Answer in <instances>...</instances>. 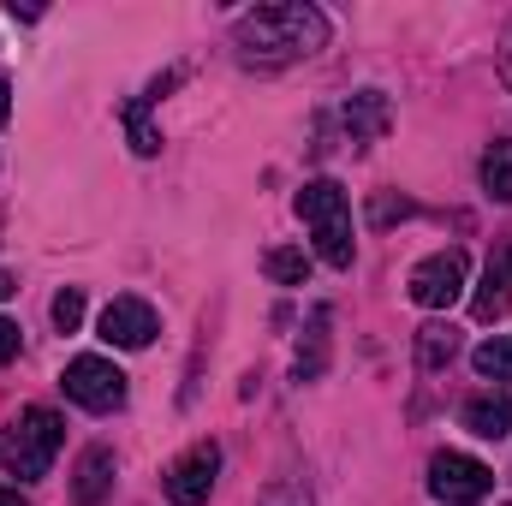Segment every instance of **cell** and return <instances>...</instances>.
Wrapping results in <instances>:
<instances>
[{
    "label": "cell",
    "mask_w": 512,
    "mask_h": 506,
    "mask_svg": "<svg viewBox=\"0 0 512 506\" xmlns=\"http://www.w3.org/2000/svg\"><path fill=\"white\" fill-rule=\"evenodd\" d=\"M471 370L483 381H512V334H495L471 352Z\"/></svg>",
    "instance_id": "e0dca14e"
},
{
    "label": "cell",
    "mask_w": 512,
    "mask_h": 506,
    "mask_svg": "<svg viewBox=\"0 0 512 506\" xmlns=\"http://www.w3.org/2000/svg\"><path fill=\"white\" fill-rule=\"evenodd\" d=\"M298 221L310 227L316 256L328 268H352V256H358V245H352V197H346L340 179H310L298 191Z\"/></svg>",
    "instance_id": "3957f363"
},
{
    "label": "cell",
    "mask_w": 512,
    "mask_h": 506,
    "mask_svg": "<svg viewBox=\"0 0 512 506\" xmlns=\"http://www.w3.org/2000/svg\"><path fill=\"white\" fill-rule=\"evenodd\" d=\"M233 48L245 66H292L328 48V18L304 0H280V6H256L233 24Z\"/></svg>",
    "instance_id": "6da1fadb"
},
{
    "label": "cell",
    "mask_w": 512,
    "mask_h": 506,
    "mask_svg": "<svg viewBox=\"0 0 512 506\" xmlns=\"http://www.w3.org/2000/svg\"><path fill=\"white\" fill-rule=\"evenodd\" d=\"M459 423H465L477 441H501V435H512V393H477V399H465Z\"/></svg>",
    "instance_id": "8fae6325"
},
{
    "label": "cell",
    "mask_w": 512,
    "mask_h": 506,
    "mask_svg": "<svg viewBox=\"0 0 512 506\" xmlns=\"http://www.w3.org/2000/svg\"><path fill=\"white\" fill-rule=\"evenodd\" d=\"M48 316H54V328H60V334H72V328L84 322V292H78V286H66V292L48 304Z\"/></svg>",
    "instance_id": "d6986e66"
},
{
    "label": "cell",
    "mask_w": 512,
    "mask_h": 506,
    "mask_svg": "<svg viewBox=\"0 0 512 506\" xmlns=\"http://www.w3.org/2000/svg\"><path fill=\"white\" fill-rule=\"evenodd\" d=\"M483 191L495 203H512V137H495L483 149Z\"/></svg>",
    "instance_id": "5bb4252c"
},
{
    "label": "cell",
    "mask_w": 512,
    "mask_h": 506,
    "mask_svg": "<svg viewBox=\"0 0 512 506\" xmlns=\"http://www.w3.org/2000/svg\"><path fill=\"white\" fill-rule=\"evenodd\" d=\"M465 274H471V256L465 251H435L411 268L405 292H411L417 310H453L465 298Z\"/></svg>",
    "instance_id": "277c9868"
},
{
    "label": "cell",
    "mask_w": 512,
    "mask_h": 506,
    "mask_svg": "<svg viewBox=\"0 0 512 506\" xmlns=\"http://www.w3.org/2000/svg\"><path fill=\"white\" fill-rule=\"evenodd\" d=\"M322 370H328V310H316V316H310V340L298 346L292 376H298V381H316Z\"/></svg>",
    "instance_id": "9a60e30c"
},
{
    "label": "cell",
    "mask_w": 512,
    "mask_h": 506,
    "mask_svg": "<svg viewBox=\"0 0 512 506\" xmlns=\"http://www.w3.org/2000/svg\"><path fill=\"white\" fill-rule=\"evenodd\" d=\"M256 506H310V489H304L298 477H286V483H268Z\"/></svg>",
    "instance_id": "ffe728a7"
},
{
    "label": "cell",
    "mask_w": 512,
    "mask_h": 506,
    "mask_svg": "<svg viewBox=\"0 0 512 506\" xmlns=\"http://www.w3.org/2000/svg\"><path fill=\"white\" fill-rule=\"evenodd\" d=\"M346 137L358 143V149H370L376 137H387V126H393V108H387V96L382 90H358L352 102H346Z\"/></svg>",
    "instance_id": "30bf717a"
},
{
    "label": "cell",
    "mask_w": 512,
    "mask_h": 506,
    "mask_svg": "<svg viewBox=\"0 0 512 506\" xmlns=\"http://www.w3.org/2000/svg\"><path fill=\"white\" fill-rule=\"evenodd\" d=\"M459 358V328L453 322H429V328H417V370H441V364H453Z\"/></svg>",
    "instance_id": "4fadbf2b"
},
{
    "label": "cell",
    "mask_w": 512,
    "mask_h": 506,
    "mask_svg": "<svg viewBox=\"0 0 512 506\" xmlns=\"http://www.w3.org/2000/svg\"><path fill=\"white\" fill-rule=\"evenodd\" d=\"M0 506H24V495L18 489H0Z\"/></svg>",
    "instance_id": "484cf974"
},
{
    "label": "cell",
    "mask_w": 512,
    "mask_h": 506,
    "mask_svg": "<svg viewBox=\"0 0 512 506\" xmlns=\"http://www.w3.org/2000/svg\"><path fill=\"white\" fill-rule=\"evenodd\" d=\"M114 447H84V459H78V471H72V501L78 506H102L114 495Z\"/></svg>",
    "instance_id": "9c48e42d"
},
{
    "label": "cell",
    "mask_w": 512,
    "mask_h": 506,
    "mask_svg": "<svg viewBox=\"0 0 512 506\" xmlns=\"http://www.w3.org/2000/svg\"><path fill=\"white\" fill-rule=\"evenodd\" d=\"M60 447H66V417L54 405H24L0 429V471H12L18 483H42L54 471Z\"/></svg>",
    "instance_id": "7a4b0ae2"
},
{
    "label": "cell",
    "mask_w": 512,
    "mask_h": 506,
    "mask_svg": "<svg viewBox=\"0 0 512 506\" xmlns=\"http://www.w3.org/2000/svg\"><path fill=\"white\" fill-rule=\"evenodd\" d=\"M102 340L108 346H120V352H143L155 334H161V316H155V304H143V298H114L108 310H102Z\"/></svg>",
    "instance_id": "ba28073f"
},
{
    "label": "cell",
    "mask_w": 512,
    "mask_h": 506,
    "mask_svg": "<svg viewBox=\"0 0 512 506\" xmlns=\"http://www.w3.org/2000/svg\"><path fill=\"white\" fill-rule=\"evenodd\" d=\"M262 274H268L274 286H304V280H310V256L298 251V245H280V251L262 256Z\"/></svg>",
    "instance_id": "2e32d148"
},
{
    "label": "cell",
    "mask_w": 512,
    "mask_h": 506,
    "mask_svg": "<svg viewBox=\"0 0 512 506\" xmlns=\"http://www.w3.org/2000/svg\"><path fill=\"white\" fill-rule=\"evenodd\" d=\"M12 292H18V280H12V274L0 268V298H12Z\"/></svg>",
    "instance_id": "d4e9b609"
},
{
    "label": "cell",
    "mask_w": 512,
    "mask_h": 506,
    "mask_svg": "<svg viewBox=\"0 0 512 506\" xmlns=\"http://www.w3.org/2000/svg\"><path fill=\"white\" fill-rule=\"evenodd\" d=\"M120 120H126V137H131L137 155H155V149H161V131L149 126V102H126Z\"/></svg>",
    "instance_id": "ac0fdd59"
},
{
    "label": "cell",
    "mask_w": 512,
    "mask_h": 506,
    "mask_svg": "<svg viewBox=\"0 0 512 506\" xmlns=\"http://www.w3.org/2000/svg\"><path fill=\"white\" fill-rule=\"evenodd\" d=\"M507 304H512V245H501L489 256V274H483V292L471 298V310H477V322H495Z\"/></svg>",
    "instance_id": "7c38bea8"
},
{
    "label": "cell",
    "mask_w": 512,
    "mask_h": 506,
    "mask_svg": "<svg viewBox=\"0 0 512 506\" xmlns=\"http://www.w3.org/2000/svg\"><path fill=\"white\" fill-rule=\"evenodd\" d=\"M18 340H24V334H18V322H6V316H0V364H12V358H18Z\"/></svg>",
    "instance_id": "7402d4cb"
},
{
    "label": "cell",
    "mask_w": 512,
    "mask_h": 506,
    "mask_svg": "<svg viewBox=\"0 0 512 506\" xmlns=\"http://www.w3.org/2000/svg\"><path fill=\"white\" fill-rule=\"evenodd\" d=\"M66 399L72 405H84V411H120L126 405V376H120V364L114 358H96V352H84V358H72L66 364Z\"/></svg>",
    "instance_id": "8992f818"
},
{
    "label": "cell",
    "mask_w": 512,
    "mask_h": 506,
    "mask_svg": "<svg viewBox=\"0 0 512 506\" xmlns=\"http://www.w3.org/2000/svg\"><path fill=\"white\" fill-rule=\"evenodd\" d=\"M393 215L405 221V215H411V203H405V197H399V203H393V197H376V203H370V221H393Z\"/></svg>",
    "instance_id": "44dd1931"
},
{
    "label": "cell",
    "mask_w": 512,
    "mask_h": 506,
    "mask_svg": "<svg viewBox=\"0 0 512 506\" xmlns=\"http://www.w3.org/2000/svg\"><path fill=\"white\" fill-rule=\"evenodd\" d=\"M215 477H221V447H215V441H197L191 453L173 459V471H167V501L173 506H203L215 495Z\"/></svg>",
    "instance_id": "52a82bcc"
},
{
    "label": "cell",
    "mask_w": 512,
    "mask_h": 506,
    "mask_svg": "<svg viewBox=\"0 0 512 506\" xmlns=\"http://www.w3.org/2000/svg\"><path fill=\"white\" fill-rule=\"evenodd\" d=\"M501 84L512 90V30H507V48H501Z\"/></svg>",
    "instance_id": "603a6c76"
},
{
    "label": "cell",
    "mask_w": 512,
    "mask_h": 506,
    "mask_svg": "<svg viewBox=\"0 0 512 506\" xmlns=\"http://www.w3.org/2000/svg\"><path fill=\"white\" fill-rule=\"evenodd\" d=\"M12 120V90H6V78H0V126Z\"/></svg>",
    "instance_id": "cb8c5ba5"
},
{
    "label": "cell",
    "mask_w": 512,
    "mask_h": 506,
    "mask_svg": "<svg viewBox=\"0 0 512 506\" xmlns=\"http://www.w3.org/2000/svg\"><path fill=\"white\" fill-rule=\"evenodd\" d=\"M489 489H495V471L483 459L453 453V447L429 459V495L441 506H477V501H489Z\"/></svg>",
    "instance_id": "5b68a950"
}]
</instances>
